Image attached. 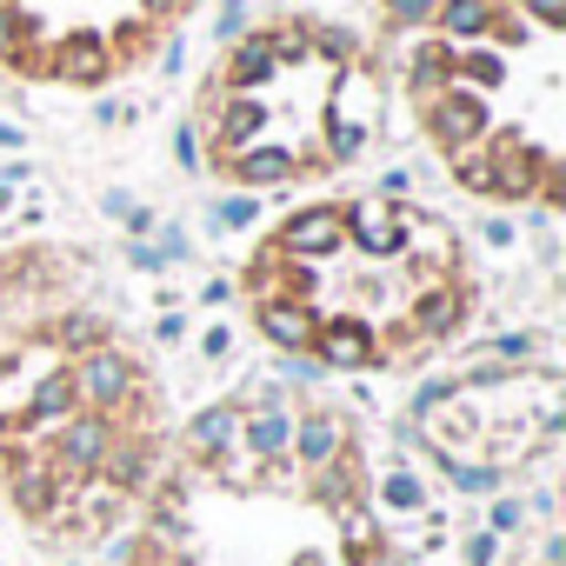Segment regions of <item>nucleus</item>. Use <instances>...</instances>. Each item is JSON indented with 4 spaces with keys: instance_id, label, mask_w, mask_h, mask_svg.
Masks as SVG:
<instances>
[{
    "instance_id": "nucleus-3",
    "label": "nucleus",
    "mask_w": 566,
    "mask_h": 566,
    "mask_svg": "<svg viewBox=\"0 0 566 566\" xmlns=\"http://www.w3.org/2000/svg\"><path fill=\"white\" fill-rule=\"evenodd\" d=\"M167 460V400L101 314H48L0 340V500L54 546L114 539Z\"/></svg>"
},
{
    "instance_id": "nucleus-1",
    "label": "nucleus",
    "mask_w": 566,
    "mask_h": 566,
    "mask_svg": "<svg viewBox=\"0 0 566 566\" xmlns=\"http://www.w3.org/2000/svg\"><path fill=\"white\" fill-rule=\"evenodd\" d=\"M120 566H407L374 506L360 427L301 387L213 400L140 500Z\"/></svg>"
},
{
    "instance_id": "nucleus-2",
    "label": "nucleus",
    "mask_w": 566,
    "mask_h": 566,
    "mask_svg": "<svg viewBox=\"0 0 566 566\" xmlns=\"http://www.w3.org/2000/svg\"><path fill=\"white\" fill-rule=\"evenodd\" d=\"M240 294L273 347L334 374H394L473 321L480 280L433 207L347 193L273 220L240 266Z\"/></svg>"
},
{
    "instance_id": "nucleus-6",
    "label": "nucleus",
    "mask_w": 566,
    "mask_h": 566,
    "mask_svg": "<svg viewBox=\"0 0 566 566\" xmlns=\"http://www.w3.org/2000/svg\"><path fill=\"white\" fill-rule=\"evenodd\" d=\"M187 14L193 0H0V74L101 94L140 74Z\"/></svg>"
},
{
    "instance_id": "nucleus-4",
    "label": "nucleus",
    "mask_w": 566,
    "mask_h": 566,
    "mask_svg": "<svg viewBox=\"0 0 566 566\" xmlns=\"http://www.w3.org/2000/svg\"><path fill=\"white\" fill-rule=\"evenodd\" d=\"M380 41L420 140L473 200H566V0H380Z\"/></svg>"
},
{
    "instance_id": "nucleus-8",
    "label": "nucleus",
    "mask_w": 566,
    "mask_h": 566,
    "mask_svg": "<svg viewBox=\"0 0 566 566\" xmlns=\"http://www.w3.org/2000/svg\"><path fill=\"white\" fill-rule=\"evenodd\" d=\"M526 566H559V553H553V546H539V553H533Z\"/></svg>"
},
{
    "instance_id": "nucleus-7",
    "label": "nucleus",
    "mask_w": 566,
    "mask_h": 566,
    "mask_svg": "<svg viewBox=\"0 0 566 566\" xmlns=\"http://www.w3.org/2000/svg\"><path fill=\"white\" fill-rule=\"evenodd\" d=\"M559 433V374L553 367H513V374H473L420 394L413 440L453 473V480H506L533 467Z\"/></svg>"
},
{
    "instance_id": "nucleus-5",
    "label": "nucleus",
    "mask_w": 566,
    "mask_h": 566,
    "mask_svg": "<svg viewBox=\"0 0 566 566\" xmlns=\"http://www.w3.org/2000/svg\"><path fill=\"white\" fill-rule=\"evenodd\" d=\"M387 120L380 54L321 14H280L220 48L193 87V154L227 187H301L347 174Z\"/></svg>"
}]
</instances>
